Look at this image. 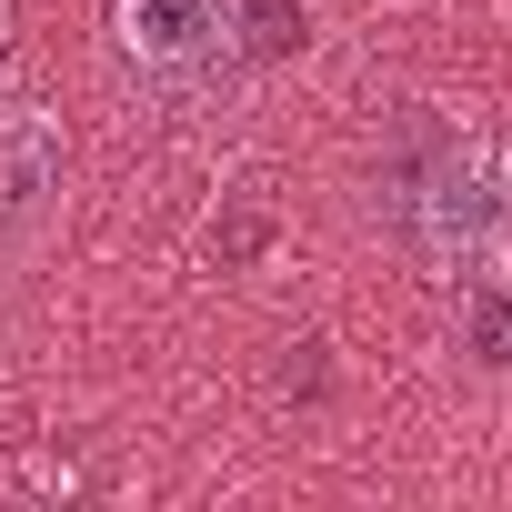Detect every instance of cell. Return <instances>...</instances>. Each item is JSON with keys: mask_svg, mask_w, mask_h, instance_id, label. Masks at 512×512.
<instances>
[{"mask_svg": "<svg viewBox=\"0 0 512 512\" xmlns=\"http://www.w3.org/2000/svg\"><path fill=\"white\" fill-rule=\"evenodd\" d=\"M121 61L161 91H201L211 71H231L241 51V0H121L111 11Z\"/></svg>", "mask_w": 512, "mask_h": 512, "instance_id": "6da1fadb", "label": "cell"}, {"mask_svg": "<svg viewBox=\"0 0 512 512\" xmlns=\"http://www.w3.org/2000/svg\"><path fill=\"white\" fill-rule=\"evenodd\" d=\"M512 241V171L452 151L432 181H422V251L432 262H482V251Z\"/></svg>", "mask_w": 512, "mask_h": 512, "instance_id": "7a4b0ae2", "label": "cell"}, {"mask_svg": "<svg viewBox=\"0 0 512 512\" xmlns=\"http://www.w3.org/2000/svg\"><path fill=\"white\" fill-rule=\"evenodd\" d=\"M51 211H61V121L11 101L0 111V241H41Z\"/></svg>", "mask_w": 512, "mask_h": 512, "instance_id": "3957f363", "label": "cell"}, {"mask_svg": "<svg viewBox=\"0 0 512 512\" xmlns=\"http://www.w3.org/2000/svg\"><path fill=\"white\" fill-rule=\"evenodd\" d=\"M462 332H472V352H482V362H512V292H492V282H482V292L462 302Z\"/></svg>", "mask_w": 512, "mask_h": 512, "instance_id": "277c9868", "label": "cell"}, {"mask_svg": "<svg viewBox=\"0 0 512 512\" xmlns=\"http://www.w3.org/2000/svg\"><path fill=\"white\" fill-rule=\"evenodd\" d=\"M0 61H11V0H0Z\"/></svg>", "mask_w": 512, "mask_h": 512, "instance_id": "5b68a950", "label": "cell"}]
</instances>
